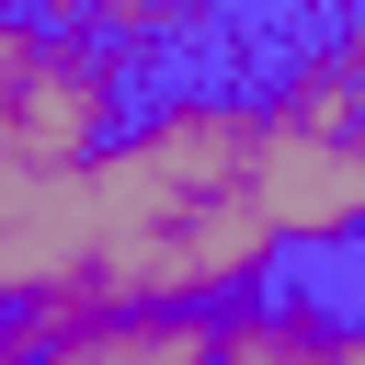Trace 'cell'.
I'll use <instances>...</instances> for the list:
<instances>
[{"label":"cell","instance_id":"6da1fadb","mask_svg":"<svg viewBox=\"0 0 365 365\" xmlns=\"http://www.w3.org/2000/svg\"><path fill=\"white\" fill-rule=\"evenodd\" d=\"M251 205L274 228V251H342L365 228V137L262 103V148H251Z\"/></svg>","mask_w":365,"mask_h":365},{"label":"cell","instance_id":"7a4b0ae2","mask_svg":"<svg viewBox=\"0 0 365 365\" xmlns=\"http://www.w3.org/2000/svg\"><path fill=\"white\" fill-rule=\"evenodd\" d=\"M331 354H354V365H365V331H342V342H331Z\"/></svg>","mask_w":365,"mask_h":365}]
</instances>
